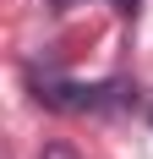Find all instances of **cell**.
Wrapping results in <instances>:
<instances>
[{"label":"cell","instance_id":"obj_3","mask_svg":"<svg viewBox=\"0 0 153 159\" xmlns=\"http://www.w3.org/2000/svg\"><path fill=\"white\" fill-rule=\"evenodd\" d=\"M148 121H153V104H148Z\"/></svg>","mask_w":153,"mask_h":159},{"label":"cell","instance_id":"obj_1","mask_svg":"<svg viewBox=\"0 0 153 159\" xmlns=\"http://www.w3.org/2000/svg\"><path fill=\"white\" fill-rule=\"evenodd\" d=\"M49 6H55V11H71L76 0H49ZM115 11H126V16H131V11H137V0H115Z\"/></svg>","mask_w":153,"mask_h":159},{"label":"cell","instance_id":"obj_2","mask_svg":"<svg viewBox=\"0 0 153 159\" xmlns=\"http://www.w3.org/2000/svg\"><path fill=\"white\" fill-rule=\"evenodd\" d=\"M38 159H82V154H76V148H66V143H49Z\"/></svg>","mask_w":153,"mask_h":159}]
</instances>
